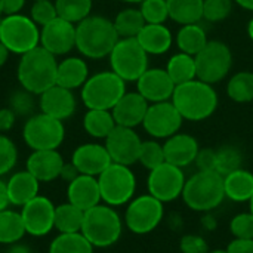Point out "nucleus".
Instances as JSON below:
<instances>
[{"mask_svg":"<svg viewBox=\"0 0 253 253\" xmlns=\"http://www.w3.org/2000/svg\"><path fill=\"white\" fill-rule=\"evenodd\" d=\"M141 138L132 127L116 126L113 132L105 138V148L113 163L132 166L138 162L141 150Z\"/></svg>","mask_w":253,"mask_h":253,"instance_id":"16","label":"nucleus"},{"mask_svg":"<svg viewBox=\"0 0 253 253\" xmlns=\"http://www.w3.org/2000/svg\"><path fill=\"white\" fill-rule=\"evenodd\" d=\"M234 0H205L203 19L209 22H221L231 15Z\"/></svg>","mask_w":253,"mask_h":253,"instance_id":"43","label":"nucleus"},{"mask_svg":"<svg viewBox=\"0 0 253 253\" xmlns=\"http://www.w3.org/2000/svg\"><path fill=\"white\" fill-rule=\"evenodd\" d=\"M165 216V208L160 200L151 194L133 197L125 212V225L133 234H148L154 231Z\"/></svg>","mask_w":253,"mask_h":253,"instance_id":"12","label":"nucleus"},{"mask_svg":"<svg viewBox=\"0 0 253 253\" xmlns=\"http://www.w3.org/2000/svg\"><path fill=\"white\" fill-rule=\"evenodd\" d=\"M93 249L82 233H73L58 234L49 246V253H93Z\"/></svg>","mask_w":253,"mask_h":253,"instance_id":"36","label":"nucleus"},{"mask_svg":"<svg viewBox=\"0 0 253 253\" xmlns=\"http://www.w3.org/2000/svg\"><path fill=\"white\" fill-rule=\"evenodd\" d=\"M40 46L53 56L67 55L76 47V24L55 18L40 30Z\"/></svg>","mask_w":253,"mask_h":253,"instance_id":"17","label":"nucleus"},{"mask_svg":"<svg viewBox=\"0 0 253 253\" xmlns=\"http://www.w3.org/2000/svg\"><path fill=\"white\" fill-rule=\"evenodd\" d=\"M3 15V9H1V0H0V16Z\"/></svg>","mask_w":253,"mask_h":253,"instance_id":"61","label":"nucleus"},{"mask_svg":"<svg viewBox=\"0 0 253 253\" xmlns=\"http://www.w3.org/2000/svg\"><path fill=\"white\" fill-rule=\"evenodd\" d=\"M170 101L182 119L190 122H203L218 108V93L213 89V84L199 79L178 84Z\"/></svg>","mask_w":253,"mask_h":253,"instance_id":"3","label":"nucleus"},{"mask_svg":"<svg viewBox=\"0 0 253 253\" xmlns=\"http://www.w3.org/2000/svg\"><path fill=\"white\" fill-rule=\"evenodd\" d=\"M138 162L148 170L156 169L157 166L163 165L166 162L165 159V150H163V144H160L156 139H150V141H142L141 144V150H139V157Z\"/></svg>","mask_w":253,"mask_h":253,"instance_id":"40","label":"nucleus"},{"mask_svg":"<svg viewBox=\"0 0 253 253\" xmlns=\"http://www.w3.org/2000/svg\"><path fill=\"white\" fill-rule=\"evenodd\" d=\"M113 24L120 39H130V37H136L147 22L139 9L126 7L117 13Z\"/></svg>","mask_w":253,"mask_h":253,"instance_id":"34","label":"nucleus"},{"mask_svg":"<svg viewBox=\"0 0 253 253\" xmlns=\"http://www.w3.org/2000/svg\"><path fill=\"white\" fill-rule=\"evenodd\" d=\"M166 71L176 86L197 79L194 56L184 52H179L169 59L166 65Z\"/></svg>","mask_w":253,"mask_h":253,"instance_id":"35","label":"nucleus"},{"mask_svg":"<svg viewBox=\"0 0 253 253\" xmlns=\"http://www.w3.org/2000/svg\"><path fill=\"white\" fill-rule=\"evenodd\" d=\"M248 34H249L251 40L253 42V18L249 21V25H248Z\"/></svg>","mask_w":253,"mask_h":253,"instance_id":"57","label":"nucleus"},{"mask_svg":"<svg viewBox=\"0 0 253 253\" xmlns=\"http://www.w3.org/2000/svg\"><path fill=\"white\" fill-rule=\"evenodd\" d=\"M225 197L233 202H249L253 196V173L240 168L224 176Z\"/></svg>","mask_w":253,"mask_h":253,"instance_id":"28","label":"nucleus"},{"mask_svg":"<svg viewBox=\"0 0 253 253\" xmlns=\"http://www.w3.org/2000/svg\"><path fill=\"white\" fill-rule=\"evenodd\" d=\"M9 50L6 49V46L0 42V67H3L6 62H7V58H9Z\"/></svg>","mask_w":253,"mask_h":253,"instance_id":"55","label":"nucleus"},{"mask_svg":"<svg viewBox=\"0 0 253 253\" xmlns=\"http://www.w3.org/2000/svg\"><path fill=\"white\" fill-rule=\"evenodd\" d=\"M179 251L182 253H208L209 248L203 237L197 234H187L179 242Z\"/></svg>","mask_w":253,"mask_h":253,"instance_id":"47","label":"nucleus"},{"mask_svg":"<svg viewBox=\"0 0 253 253\" xmlns=\"http://www.w3.org/2000/svg\"><path fill=\"white\" fill-rule=\"evenodd\" d=\"M227 95L230 99L239 104H248L253 101V73L240 71L234 74L227 84Z\"/></svg>","mask_w":253,"mask_h":253,"instance_id":"37","label":"nucleus"},{"mask_svg":"<svg viewBox=\"0 0 253 253\" xmlns=\"http://www.w3.org/2000/svg\"><path fill=\"white\" fill-rule=\"evenodd\" d=\"M0 42L10 53L24 55L40 46V28L22 13L0 18Z\"/></svg>","mask_w":253,"mask_h":253,"instance_id":"7","label":"nucleus"},{"mask_svg":"<svg viewBox=\"0 0 253 253\" xmlns=\"http://www.w3.org/2000/svg\"><path fill=\"white\" fill-rule=\"evenodd\" d=\"M125 3H132V4H136V3H141L142 0H122Z\"/></svg>","mask_w":253,"mask_h":253,"instance_id":"59","label":"nucleus"},{"mask_svg":"<svg viewBox=\"0 0 253 253\" xmlns=\"http://www.w3.org/2000/svg\"><path fill=\"white\" fill-rule=\"evenodd\" d=\"M116 126V120L110 110H87L83 117L86 133L95 139H105Z\"/></svg>","mask_w":253,"mask_h":253,"instance_id":"31","label":"nucleus"},{"mask_svg":"<svg viewBox=\"0 0 253 253\" xmlns=\"http://www.w3.org/2000/svg\"><path fill=\"white\" fill-rule=\"evenodd\" d=\"M84 212L70 202L55 208V228L59 234L82 233Z\"/></svg>","mask_w":253,"mask_h":253,"instance_id":"32","label":"nucleus"},{"mask_svg":"<svg viewBox=\"0 0 253 253\" xmlns=\"http://www.w3.org/2000/svg\"><path fill=\"white\" fill-rule=\"evenodd\" d=\"M197 79L215 84L222 82L231 67H233V53L230 47L219 40H209L208 44L194 56Z\"/></svg>","mask_w":253,"mask_h":253,"instance_id":"11","label":"nucleus"},{"mask_svg":"<svg viewBox=\"0 0 253 253\" xmlns=\"http://www.w3.org/2000/svg\"><path fill=\"white\" fill-rule=\"evenodd\" d=\"M126 93V82L114 71H99L82 86V101L87 110H113Z\"/></svg>","mask_w":253,"mask_h":253,"instance_id":"6","label":"nucleus"},{"mask_svg":"<svg viewBox=\"0 0 253 253\" xmlns=\"http://www.w3.org/2000/svg\"><path fill=\"white\" fill-rule=\"evenodd\" d=\"M34 1H39V0H34Z\"/></svg>","mask_w":253,"mask_h":253,"instance_id":"62","label":"nucleus"},{"mask_svg":"<svg viewBox=\"0 0 253 253\" xmlns=\"http://www.w3.org/2000/svg\"><path fill=\"white\" fill-rule=\"evenodd\" d=\"M56 56H53L44 47L37 46L36 49L21 55L16 68V77L21 87L39 96L56 84Z\"/></svg>","mask_w":253,"mask_h":253,"instance_id":"2","label":"nucleus"},{"mask_svg":"<svg viewBox=\"0 0 253 253\" xmlns=\"http://www.w3.org/2000/svg\"><path fill=\"white\" fill-rule=\"evenodd\" d=\"M176 84L163 68H148L136 80V92L150 104L170 101Z\"/></svg>","mask_w":253,"mask_h":253,"instance_id":"18","label":"nucleus"},{"mask_svg":"<svg viewBox=\"0 0 253 253\" xmlns=\"http://www.w3.org/2000/svg\"><path fill=\"white\" fill-rule=\"evenodd\" d=\"M16 117H30L34 114V107H36V95L28 92L27 89L21 87L15 90L10 98H9V105H7Z\"/></svg>","mask_w":253,"mask_h":253,"instance_id":"41","label":"nucleus"},{"mask_svg":"<svg viewBox=\"0 0 253 253\" xmlns=\"http://www.w3.org/2000/svg\"><path fill=\"white\" fill-rule=\"evenodd\" d=\"M194 163L199 170H203V172L215 170L216 172V150H213V148L200 150Z\"/></svg>","mask_w":253,"mask_h":253,"instance_id":"48","label":"nucleus"},{"mask_svg":"<svg viewBox=\"0 0 253 253\" xmlns=\"http://www.w3.org/2000/svg\"><path fill=\"white\" fill-rule=\"evenodd\" d=\"M185 205L196 212H209L218 208L225 199L224 176L215 170H199L185 181L182 191Z\"/></svg>","mask_w":253,"mask_h":253,"instance_id":"4","label":"nucleus"},{"mask_svg":"<svg viewBox=\"0 0 253 253\" xmlns=\"http://www.w3.org/2000/svg\"><path fill=\"white\" fill-rule=\"evenodd\" d=\"M249 205H251V211H249V212L253 215V196L251 197V200H249Z\"/></svg>","mask_w":253,"mask_h":253,"instance_id":"60","label":"nucleus"},{"mask_svg":"<svg viewBox=\"0 0 253 253\" xmlns=\"http://www.w3.org/2000/svg\"><path fill=\"white\" fill-rule=\"evenodd\" d=\"M79 175H80V172H79L77 168L70 162V163H64L59 178H61L62 181H65L67 184H70V182H73Z\"/></svg>","mask_w":253,"mask_h":253,"instance_id":"52","label":"nucleus"},{"mask_svg":"<svg viewBox=\"0 0 253 253\" xmlns=\"http://www.w3.org/2000/svg\"><path fill=\"white\" fill-rule=\"evenodd\" d=\"M67 199L71 205L77 206L83 212L98 206L101 200V191L98 178L89 175H79L67 187Z\"/></svg>","mask_w":253,"mask_h":253,"instance_id":"24","label":"nucleus"},{"mask_svg":"<svg viewBox=\"0 0 253 253\" xmlns=\"http://www.w3.org/2000/svg\"><path fill=\"white\" fill-rule=\"evenodd\" d=\"M185 181L187 179L181 168L165 162L163 165L150 170L147 179L148 194L162 203L173 202L182 196Z\"/></svg>","mask_w":253,"mask_h":253,"instance_id":"13","label":"nucleus"},{"mask_svg":"<svg viewBox=\"0 0 253 253\" xmlns=\"http://www.w3.org/2000/svg\"><path fill=\"white\" fill-rule=\"evenodd\" d=\"M27 0H1L3 15H15L21 13L22 7L25 6Z\"/></svg>","mask_w":253,"mask_h":253,"instance_id":"51","label":"nucleus"},{"mask_svg":"<svg viewBox=\"0 0 253 253\" xmlns=\"http://www.w3.org/2000/svg\"><path fill=\"white\" fill-rule=\"evenodd\" d=\"M163 150L168 163L184 169L196 162L200 147L194 136L178 132L165 141Z\"/></svg>","mask_w":253,"mask_h":253,"instance_id":"23","label":"nucleus"},{"mask_svg":"<svg viewBox=\"0 0 253 253\" xmlns=\"http://www.w3.org/2000/svg\"><path fill=\"white\" fill-rule=\"evenodd\" d=\"M139 4V10L147 24H165L169 19L166 0H142Z\"/></svg>","mask_w":253,"mask_h":253,"instance_id":"42","label":"nucleus"},{"mask_svg":"<svg viewBox=\"0 0 253 253\" xmlns=\"http://www.w3.org/2000/svg\"><path fill=\"white\" fill-rule=\"evenodd\" d=\"M101 200L111 206L127 205L136 191V178L130 170V166L111 163L99 176H98Z\"/></svg>","mask_w":253,"mask_h":253,"instance_id":"8","label":"nucleus"},{"mask_svg":"<svg viewBox=\"0 0 253 253\" xmlns=\"http://www.w3.org/2000/svg\"><path fill=\"white\" fill-rule=\"evenodd\" d=\"M176 44L181 52L196 56L206 44H208V34L205 28L197 24H187L182 25L176 34Z\"/></svg>","mask_w":253,"mask_h":253,"instance_id":"30","label":"nucleus"},{"mask_svg":"<svg viewBox=\"0 0 253 253\" xmlns=\"http://www.w3.org/2000/svg\"><path fill=\"white\" fill-rule=\"evenodd\" d=\"M205 0H166L169 18L181 25L197 24L203 19Z\"/></svg>","mask_w":253,"mask_h":253,"instance_id":"29","label":"nucleus"},{"mask_svg":"<svg viewBox=\"0 0 253 253\" xmlns=\"http://www.w3.org/2000/svg\"><path fill=\"white\" fill-rule=\"evenodd\" d=\"M30 18L40 27L49 24L55 18H58L56 6L53 0H39L34 1L30 10Z\"/></svg>","mask_w":253,"mask_h":253,"instance_id":"45","label":"nucleus"},{"mask_svg":"<svg viewBox=\"0 0 253 253\" xmlns=\"http://www.w3.org/2000/svg\"><path fill=\"white\" fill-rule=\"evenodd\" d=\"M136 40L148 55H163L172 47L173 36L165 24H145Z\"/></svg>","mask_w":253,"mask_h":253,"instance_id":"26","label":"nucleus"},{"mask_svg":"<svg viewBox=\"0 0 253 253\" xmlns=\"http://www.w3.org/2000/svg\"><path fill=\"white\" fill-rule=\"evenodd\" d=\"M15 122H16V116L9 107L0 108V133L10 130L13 127Z\"/></svg>","mask_w":253,"mask_h":253,"instance_id":"49","label":"nucleus"},{"mask_svg":"<svg viewBox=\"0 0 253 253\" xmlns=\"http://www.w3.org/2000/svg\"><path fill=\"white\" fill-rule=\"evenodd\" d=\"M208 253H228L227 249H215V251H209Z\"/></svg>","mask_w":253,"mask_h":253,"instance_id":"58","label":"nucleus"},{"mask_svg":"<svg viewBox=\"0 0 253 253\" xmlns=\"http://www.w3.org/2000/svg\"><path fill=\"white\" fill-rule=\"evenodd\" d=\"M64 163L58 150H39L28 156L25 169L39 182H52L59 178Z\"/></svg>","mask_w":253,"mask_h":253,"instance_id":"22","label":"nucleus"},{"mask_svg":"<svg viewBox=\"0 0 253 253\" xmlns=\"http://www.w3.org/2000/svg\"><path fill=\"white\" fill-rule=\"evenodd\" d=\"M119 39L113 21L105 16L89 15L76 24V47L84 58L102 59L110 56Z\"/></svg>","mask_w":253,"mask_h":253,"instance_id":"1","label":"nucleus"},{"mask_svg":"<svg viewBox=\"0 0 253 253\" xmlns=\"http://www.w3.org/2000/svg\"><path fill=\"white\" fill-rule=\"evenodd\" d=\"M89 79V67L84 59L79 56H68L58 62L56 84L74 90L82 87Z\"/></svg>","mask_w":253,"mask_h":253,"instance_id":"27","label":"nucleus"},{"mask_svg":"<svg viewBox=\"0 0 253 253\" xmlns=\"http://www.w3.org/2000/svg\"><path fill=\"white\" fill-rule=\"evenodd\" d=\"M55 205L46 196H37L21 208L25 233L43 237L55 228Z\"/></svg>","mask_w":253,"mask_h":253,"instance_id":"15","label":"nucleus"},{"mask_svg":"<svg viewBox=\"0 0 253 253\" xmlns=\"http://www.w3.org/2000/svg\"><path fill=\"white\" fill-rule=\"evenodd\" d=\"M123 233V221L119 212L108 205H98L84 212L82 234L93 248H110L116 245Z\"/></svg>","mask_w":253,"mask_h":253,"instance_id":"5","label":"nucleus"},{"mask_svg":"<svg viewBox=\"0 0 253 253\" xmlns=\"http://www.w3.org/2000/svg\"><path fill=\"white\" fill-rule=\"evenodd\" d=\"M239 6H242L246 10H252L253 12V0H234Z\"/></svg>","mask_w":253,"mask_h":253,"instance_id":"56","label":"nucleus"},{"mask_svg":"<svg viewBox=\"0 0 253 253\" xmlns=\"http://www.w3.org/2000/svg\"><path fill=\"white\" fill-rule=\"evenodd\" d=\"M231 234L234 239H245L253 240V215L251 212L239 213L231 219L230 224Z\"/></svg>","mask_w":253,"mask_h":253,"instance_id":"46","label":"nucleus"},{"mask_svg":"<svg viewBox=\"0 0 253 253\" xmlns=\"http://www.w3.org/2000/svg\"><path fill=\"white\" fill-rule=\"evenodd\" d=\"M7 196L10 206L22 208L34 197L39 196L40 182L25 169L21 172H15L6 182Z\"/></svg>","mask_w":253,"mask_h":253,"instance_id":"25","label":"nucleus"},{"mask_svg":"<svg viewBox=\"0 0 253 253\" xmlns=\"http://www.w3.org/2000/svg\"><path fill=\"white\" fill-rule=\"evenodd\" d=\"M182 116L172 101L150 104L144 117L142 126L145 132L154 139H168L178 133L182 126Z\"/></svg>","mask_w":253,"mask_h":253,"instance_id":"14","label":"nucleus"},{"mask_svg":"<svg viewBox=\"0 0 253 253\" xmlns=\"http://www.w3.org/2000/svg\"><path fill=\"white\" fill-rule=\"evenodd\" d=\"M10 206L9 196H7V187L6 182L0 178V211H4Z\"/></svg>","mask_w":253,"mask_h":253,"instance_id":"53","label":"nucleus"},{"mask_svg":"<svg viewBox=\"0 0 253 253\" xmlns=\"http://www.w3.org/2000/svg\"><path fill=\"white\" fill-rule=\"evenodd\" d=\"M39 108L40 113L64 122L76 113L77 101L73 90L55 84L39 95Z\"/></svg>","mask_w":253,"mask_h":253,"instance_id":"20","label":"nucleus"},{"mask_svg":"<svg viewBox=\"0 0 253 253\" xmlns=\"http://www.w3.org/2000/svg\"><path fill=\"white\" fill-rule=\"evenodd\" d=\"M25 228L22 222L21 212L4 209L0 211V245H13L22 240L25 236Z\"/></svg>","mask_w":253,"mask_h":253,"instance_id":"33","label":"nucleus"},{"mask_svg":"<svg viewBox=\"0 0 253 253\" xmlns=\"http://www.w3.org/2000/svg\"><path fill=\"white\" fill-rule=\"evenodd\" d=\"M150 102L138 92H126L113 107L111 113L117 126L132 127L142 125Z\"/></svg>","mask_w":253,"mask_h":253,"instance_id":"21","label":"nucleus"},{"mask_svg":"<svg viewBox=\"0 0 253 253\" xmlns=\"http://www.w3.org/2000/svg\"><path fill=\"white\" fill-rule=\"evenodd\" d=\"M71 163L77 168L80 175H89L98 178L113 162L105 145L87 142L79 145L73 156Z\"/></svg>","mask_w":253,"mask_h":253,"instance_id":"19","label":"nucleus"},{"mask_svg":"<svg viewBox=\"0 0 253 253\" xmlns=\"http://www.w3.org/2000/svg\"><path fill=\"white\" fill-rule=\"evenodd\" d=\"M108 58L111 71L125 82H136L148 70V53L136 37L119 39Z\"/></svg>","mask_w":253,"mask_h":253,"instance_id":"9","label":"nucleus"},{"mask_svg":"<svg viewBox=\"0 0 253 253\" xmlns=\"http://www.w3.org/2000/svg\"><path fill=\"white\" fill-rule=\"evenodd\" d=\"M22 138L33 151L58 150V147L64 142L65 127L61 120L43 113H37L25 120Z\"/></svg>","mask_w":253,"mask_h":253,"instance_id":"10","label":"nucleus"},{"mask_svg":"<svg viewBox=\"0 0 253 253\" xmlns=\"http://www.w3.org/2000/svg\"><path fill=\"white\" fill-rule=\"evenodd\" d=\"M228 253H253V240H245V239H234L228 248Z\"/></svg>","mask_w":253,"mask_h":253,"instance_id":"50","label":"nucleus"},{"mask_svg":"<svg viewBox=\"0 0 253 253\" xmlns=\"http://www.w3.org/2000/svg\"><path fill=\"white\" fill-rule=\"evenodd\" d=\"M58 16L71 22L79 24L86 19L93 6V0H53Z\"/></svg>","mask_w":253,"mask_h":253,"instance_id":"38","label":"nucleus"},{"mask_svg":"<svg viewBox=\"0 0 253 253\" xmlns=\"http://www.w3.org/2000/svg\"><path fill=\"white\" fill-rule=\"evenodd\" d=\"M6 253H33V251L27 246V245H22V243H13L9 246V249L6 251Z\"/></svg>","mask_w":253,"mask_h":253,"instance_id":"54","label":"nucleus"},{"mask_svg":"<svg viewBox=\"0 0 253 253\" xmlns=\"http://www.w3.org/2000/svg\"><path fill=\"white\" fill-rule=\"evenodd\" d=\"M243 154L234 145H222L216 150V172L222 176L242 168Z\"/></svg>","mask_w":253,"mask_h":253,"instance_id":"39","label":"nucleus"},{"mask_svg":"<svg viewBox=\"0 0 253 253\" xmlns=\"http://www.w3.org/2000/svg\"><path fill=\"white\" fill-rule=\"evenodd\" d=\"M16 162H18V148L15 142L4 133H0V178L9 173L15 168Z\"/></svg>","mask_w":253,"mask_h":253,"instance_id":"44","label":"nucleus"}]
</instances>
